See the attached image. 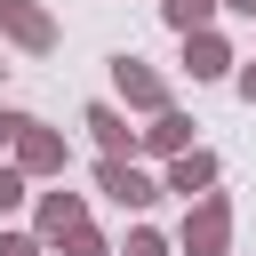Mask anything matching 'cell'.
<instances>
[{"instance_id": "6da1fadb", "label": "cell", "mask_w": 256, "mask_h": 256, "mask_svg": "<svg viewBox=\"0 0 256 256\" xmlns=\"http://www.w3.org/2000/svg\"><path fill=\"white\" fill-rule=\"evenodd\" d=\"M176 248H184V256H224V248H232V200H224L216 184H208V192L184 208V232H176Z\"/></svg>"}, {"instance_id": "7a4b0ae2", "label": "cell", "mask_w": 256, "mask_h": 256, "mask_svg": "<svg viewBox=\"0 0 256 256\" xmlns=\"http://www.w3.org/2000/svg\"><path fill=\"white\" fill-rule=\"evenodd\" d=\"M112 88H120V104H128V112H168V80H160L136 48H120V56H112Z\"/></svg>"}, {"instance_id": "3957f363", "label": "cell", "mask_w": 256, "mask_h": 256, "mask_svg": "<svg viewBox=\"0 0 256 256\" xmlns=\"http://www.w3.org/2000/svg\"><path fill=\"white\" fill-rule=\"evenodd\" d=\"M16 168H24V176H64V168H72V144H64L48 120H24V136H16Z\"/></svg>"}, {"instance_id": "277c9868", "label": "cell", "mask_w": 256, "mask_h": 256, "mask_svg": "<svg viewBox=\"0 0 256 256\" xmlns=\"http://www.w3.org/2000/svg\"><path fill=\"white\" fill-rule=\"evenodd\" d=\"M0 40H16L24 56H48L56 48V16L32 8V0H0Z\"/></svg>"}, {"instance_id": "5b68a950", "label": "cell", "mask_w": 256, "mask_h": 256, "mask_svg": "<svg viewBox=\"0 0 256 256\" xmlns=\"http://www.w3.org/2000/svg\"><path fill=\"white\" fill-rule=\"evenodd\" d=\"M96 192H104V200H120V208H152V200H160V176H144L136 160H112V152H104Z\"/></svg>"}, {"instance_id": "8992f818", "label": "cell", "mask_w": 256, "mask_h": 256, "mask_svg": "<svg viewBox=\"0 0 256 256\" xmlns=\"http://www.w3.org/2000/svg\"><path fill=\"white\" fill-rule=\"evenodd\" d=\"M80 224H88V200H80V192H40V208H32V232H40V248H64Z\"/></svg>"}, {"instance_id": "52a82bcc", "label": "cell", "mask_w": 256, "mask_h": 256, "mask_svg": "<svg viewBox=\"0 0 256 256\" xmlns=\"http://www.w3.org/2000/svg\"><path fill=\"white\" fill-rule=\"evenodd\" d=\"M232 64H240V56H232V40H224L216 24L184 32V72H192V80H232Z\"/></svg>"}, {"instance_id": "ba28073f", "label": "cell", "mask_w": 256, "mask_h": 256, "mask_svg": "<svg viewBox=\"0 0 256 256\" xmlns=\"http://www.w3.org/2000/svg\"><path fill=\"white\" fill-rule=\"evenodd\" d=\"M216 184V152H200V144H184L168 168H160V192H184V200H200Z\"/></svg>"}, {"instance_id": "9c48e42d", "label": "cell", "mask_w": 256, "mask_h": 256, "mask_svg": "<svg viewBox=\"0 0 256 256\" xmlns=\"http://www.w3.org/2000/svg\"><path fill=\"white\" fill-rule=\"evenodd\" d=\"M184 144H192V120H184L176 104H168V112H152V128H136V152H152V160H176Z\"/></svg>"}, {"instance_id": "30bf717a", "label": "cell", "mask_w": 256, "mask_h": 256, "mask_svg": "<svg viewBox=\"0 0 256 256\" xmlns=\"http://www.w3.org/2000/svg\"><path fill=\"white\" fill-rule=\"evenodd\" d=\"M88 128H96V144H104L112 160H136V128H128L120 104H88Z\"/></svg>"}, {"instance_id": "8fae6325", "label": "cell", "mask_w": 256, "mask_h": 256, "mask_svg": "<svg viewBox=\"0 0 256 256\" xmlns=\"http://www.w3.org/2000/svg\"><path fill=\"white\" fill-rule=\"evenodd\" d=\"M216 8H224V0H160L168 32H200V24H216Z\"/></svg>"}, {"instance_id": "7c38bea8", "label": "cell", "mask_w": 256, "mask_h": 256, "mask_svg": "<svg viewBox=\"0 0 256 256\" xmlns=\"http://www.w3.org/2000/svg\"><path fill=\"white\" fill-rule=\"evenodd\" d=\"M24 200H32V176H24L16 160H0V216H16Z\"/></svg>"}, {"instance_id": "4fadbf2b", "label": "cell", "mask_w": 256, "mask_h": 256, "mask_svg": "<svg viewBox=\"0 0 256 256\" xmlns=\"http://www.w3.org/2000/svg\"><path fill=\"white\" fill-rule=\"evenodd\" d=\"M112 256H168V240H160V232H152V224H136V232H128V240H120V248H112Z\"/></svg>"}, {"instance_id": "5bb4252c", "label": "cell", "mask_w": 256, "mask_h": 256, "mask_svg": "<svg viewBox=\"0 0 256 256\" xmlns=\"http://www.w3.org/2000/svg\"><path fill=\"white\" fill-rule=\"evenodd\" d=\"M64 256H112V240H104V232H96V224H80V232H72V240H64Z\"/></svg>"}, {"instance_id": "9a60e30c", "label": "cell", "mask_w": 256, "mask_h": 256, "mask_svg": "<svg viewBox=\"0 0 256 256\" xmlns=\"http://www.w3.org/2000/svg\"><path fill=\"white\" fill-rule=\"evenodd\" d=\"M0 256H48L40 232H0Z\"/></svg>"}, {"instance_id": "2e32d148", "label": "cell", "mask_w": 256, "mask_h": 256, "mask_svg": "<svg viewBox=\"0 0 256 256\" xmlns=\"http://www.w3.org/2000/svg\"><path fill=\"white\" fill-rule=\"evenodd\" d=\"M24 120H32V112H8V104H0V144H16V136H24Z\"/></svg>"}, {"instance_id": "e0dca14e", "label": "cell", "mask_w": 256, "mask_h": 256, "mask_svg": "<svg viewBox=\"0 0 256 256\" xmlns=\"http://www.w3.org/2000/svg\"><path fill=\"white\" fill-rule=\"evenodd\" d=\"M232 88H240V96L256 104V64H232Z\"/></svg>"}, {"instance_id": "ac0fdd59", "label": "cell", "mask_w": 256, "mask_h": 256, "mask_svg": "<svg viewBox=\"0 0 256 256\" xmlns=\"http://www.w3.org/2000/svg\"><path fill=\"white\" fill-rule=\"evenodd\" d=\"M224 8H232V16H256V0H224Z\"/></svg>"}, {"instance_id": "d6986e66", "label": "cell", "mask_w": 256, "mask_h": 256, "mask_svg": "<svg viewBox=\"0 0 256 256\" xmlns=\"http://www.w3.org/2000/svg\"><path fill=\"white\" fill-rule=\"evenodd\" d=\"M0 72H8V56H0Z\"/></svg>"}]
</instances>
